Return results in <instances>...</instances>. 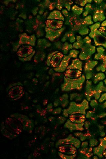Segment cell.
I'll return each mask as SVG.
<instances>
[{
  "label": "cell",
  "mask_w": 106,
  "mask_h": 159,
  "mask_svg": "<svg viewBox=\"0 0 106 159\" xmlns=\"http://www.w3.org/2000/svg\"><path fill=\"white\" fill-rule=\"evenodd\" d=\"M33 52V48L31 46L24 45L19 48L17 54L20 57L25 58L31 56Z\"/></svg>",
  "instance_id": "1"
},
{
  "label": "cell",
  "mask_w": 106,
  "mask_h": 159,
  "mask_svg": "<svg viewBox=\"0 0 106 159\" xmlns=\"http://www.w3.org/2000/svg\"><path fill=\"white\" fill-rule=\"evenodd\" d=\"M24 34L22 35L21 39V43L26 44L29 45L31 46L36 41V38L34 35L29 36L27 34Z\"/></svg>",
  "instance_id": "4"
},
{
  "label": "cell",
  "mask_w": 106,
  "mask_h": 159,
  "mask_svg": "<svg viewBox=\"0 0 106 159\" xmlns=\"http://www.w3.org/2000/svg\"><path fill=\"white\" fill-rule=\"evenodd\" d=\"M46 24L48 28L58 30L61 28L63 25V22L57 20L48 19L46 21Z\"/></svg>",
  "instance_id": "2"
},
{
  "label": "cell",
  "mask_w": 106,
  "mask_h": 159,
  "mask_svg": "<svg viewBox=\"0 0 106 159\" xmlns=\"http://www.w3.org/2000/svg\"><path fill=\"white\" fill-rule=\"evenodd\" d=\"M48 19H56L60 20H63L62 14L59 11H54L50 14L48 18Z\"/></svg>",
  "instance_id": "5"
},
{
  "label": "cell",
  "mask_w": 106,
  "mask_h": 159,
  "mask_svg": "<svg viewBox=\"0 0 106 159\" xmlns=\"http://www.w3.org/2000/svg\"><path fill=\"white\" fill-rule=\"evenodd\" d=\"M23 92L22 87L18 86L12 89L9 93V96L12 97V98H17L21 96Z\"/></svg>",
  "instance_id": "3"
}]
</instances>
